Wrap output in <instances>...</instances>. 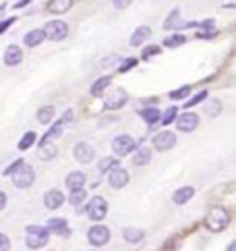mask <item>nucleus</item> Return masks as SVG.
I'll return each mask as SVG.
<instances>
[{
  "instance_id": "obj_21",
  "label": "nucleus",
  "mask_w": 236,
  "mask_h": 251,
  "mask_svg": "<svg viewBox=\"0 0 236 251\" xmlns=\"http://www.w3.org/2000/svg\"><path fill=\"white\" fill-rule=\"evenodd\" d=\"M149 35H151L149 27H145V25H143V27H137V29H135V33L131 35V44H133V46H141V44L147 40Z\"/></svg>"
},
{
  "instance_id": "obj_29",
  "label": "nucleus",
  "mask_w": 236,
  "mask_h": 251,
  "mask_svg": "<svg viewBox=\"0 0 236 251\" xmlns=\"http://www.w3.org/2000/svg\"><path fill=\"white\" fill-rule=\"evenodd\" d=\"M118 166V160L116 158H104L102 162H99V173H110Z\"/></svg>"
},
{
  "instance_id": "obj_37",
  "label": "nucleus",
  "mask_w": 236,
  "mask_h": 251,
  "mask_svg": "<svg viewBox=\"0 0 236 251\" xmlns=\"http://www.w3.org/2000/svg\"><path fill=\"white\" fill-rule=\"evenodd\" d=\"M8 249H11V239L4 232H0V251H8Z\"/></svg>"
},
{
  "instance_id": "obj_1",
  "label": "nucleus",
  "mask_w": 236,
  "mask_h": 251,
  "mask_svg": "<svg viewBox=\"0 0 236 251\" xmlns=\"http://www.w3.org/2000/svg\"><path fill=\"white\" fill-rule=\"evenodd\" d=\"M228 222H230V216H228V212H226L224 208H212L210 214H207V218H205V224H207V228L213 230V232H220L224 230L226 226H228Z\"/></svg>"
},
{
  "instance_id": "obj_6",
  "label": "nucleus",
  "mask_w": 236,
  "mask_h": 251,
  "mask_svg": "<svg viewBox=\"0 0 236 251\" xmlns=\"http://www.w3.org/2000/svg\"><path fill=\"white\" fill-rule=\"evenodd\" d=\"M46 38L52 40V42H60V40H65L67 35H69V25L65 21H50L46 23Z\"/></svg>"
},
{
  "instance_id": "obj_19",
  "label": "nucleus",
  "mask_w": 236,
  "mask_h": 251,
  "mask_svg": "<svg viewBox=\"0 0 236 251\" xmlns=\"http://www.w3.org/2000/svg\"><path fill=\"white\" fill-rule=\"evenodd\" d=\"M56 146H54L52 141H46V139H42L40 143V158L42 160H52L54 156H56Z\"/></svg>"
},
{
  "instance_id": "obj_44",
  "label": "nucleus",
  "mask_w": 236,
  "mask_h": 251,
  "mask_svg": "<svg viewBox=\"0 0 236 251\" xmlns=\"http://www.w3.org/2000/svg\"><path fill=\"white\" fill-rule=\"evenodd\" d=\"M118 62V56H110V58H106L104 60V67H110V65H116Z\"/></svg>"
},
{
  "instance_id": "obj_32",
  "label": "nucleus",
  "mask_w": 236,
  "mask_h": 251,
  "mask_svg": "<svg viewBox=\"0 0 236 251\" xmlns=\"http://www.w3.org/2000/svg\"><path fill=\"white\" fill-rule=\"evenodd\" d=\"M205 98H207V92H199L197 96H193V98H190V100H187V104H185V108H193V106H195V104H199V102H203V100H205Z\"/></svg>"
},
{
  "instance_id": "obj_28",
  "label": "nucleus",
  "mask_w": 236,
  "mask_h": 251,
  "mask_svg": "<svg viewBox=\"0 0 236 251\" xmlns=\"http://www.w3.org/2000/svg\"><path fill=\"white\" fill-rule=\"evenodd\" d=\"M35 137H38V135H35V133L33 131H29V133H25V135H23V139L19 141V150H29L31 146H33V143H35Z\"/></svg>"
},
{
  "instance_id": "obj_34",
  "label": "nucleus",
  "mask_w": 236,
  "mask_h": 251,
  "mask_svg": "<svg viewBox=\"0 0 236 251\" xmlns=\"http://www.w3.org/2000/svg\"><path fill=\"white\" fill-rule=\"evenodd\" d=\"M81 201H85V189H77L71 193V203L72 205H79Z\"/></svg>"
},
{
  "instance_id": "obj_40",
  "label": "nucleus",
  "mask_w": 236,
  "mask_h": 251,
  "mask_svg": "<svg viewBox=\"0 0 236 251\" xmlns=\"http://www.w3.org/2000/svg\"><path fill=\"white\" fill-rule=\"evenodd\" d=\"M158 52H160V46H149L143 50V58H151L153 54H158Z\"/></svg>"
},
{
  "instance_id": "obj_27",
  "label": "nucleus",
  "mask_w": 236,
  "mask_h": 251,
  "mask_svg": "<svg viewBox=\"0 0 236 251\" xmlns=\"http://www.w3.org/2000/svg\"><path fill=\"white\" fill-rule=\"evenodd\" d=\"M178 25H180V11H178V8H174V11L168 15V19L164 23V29H176Z\"/></svg>"
},
{
  "instance_id": "obj_12",
  "label": "nucleus",
  "mask_w": 236,
  "mask_h": 251,
  "mask_svg": "<svg viewBox=\"0 0 236 251\" xmlns=\"http://www.w3.org/2000/svg\"><path fill=\"white\" fill-rule=\"evenodd\" d=\"M44 203H46L48 210H58L62 203H65V195H62L60 189H50L46 195H44Z\"/></svg>"
},
{
  "instance_id": "obj_18",
  "label": "nucleus",
  "mask_w": 236,
  "mask_h": 251,
  "mask_svg": "<svg viewBox=\"0 0 236 251\" xmlns=\"http://www.w3.org/2000/svg\"><path fill=\"white\" fill-rule=\"evenodd\" d=\"M71 6H72V0H50L48 2V13L62 15V13H67Z\"/></svg>"
},
{
  "instance_id": "obj_36",
  "label": "nucleus",
  "mask_w": 236,
  "mask_h": 251,
  "mask_svg": "<svg viewBox=\"0 0 236 251\" xmlns=\"http://www.w3.org/2000/svg\"><path fill=\"white\" fill-rule=\"evenodd\" d=\"M220 110H222V106H220V102H217V100H213V102H210V104H205V112L210 114V116H215Z\"/></svg>"
},
{
  "instance_id": "obj_42",
  "label": "nucleus",
  "mask_w": 236,
  "mask_h": 251,
  "mask_svg": "<svg viewBox=\"0 0 236 251\" xmlns=\"http://www.w3.org/2000/svg\"><path fill=\"white\" fill-rule=\"evenodd\" d=\"M71 121H72V110H67L65 114H62L60 123H62V125H67V123H71Z\"/></svg>"
},
{
  "instance_id": "obj_11",
  "label": "nucleus",
  "mask_w": 236,
  "mask_h": 251,
  "mask_svg": "<svg viewBox=\"0 0 236 251\" xmlns=\"http://www.w3.org/2000/svg\"><path fill=\"white\" fill-rule=\"evenodd\" d=\"M174 146H176V137H174V133H170V131H162L153 137V148L160 150V151H168Z\"/></svg>"
},
{
  "instance_id": "obj_46",
  "label": "nucleus",
  "mask_w": 236,
  "mask_h": 251,
  "mask_svg": "<svg viewBox=\"0 0 236 251\" xmlns=\"http://www.w3.org/2000/svg\"><path fill=\"white\" fill-rule=\"evenodd\" d=\"M29 2H31V0H19V2H17L15 6H17V8H23V6H27Z\"/></svg>"
},
{
  "instance_id": "obj_41",
  "label": "nucleus",
  "mask_w": 236,
  "mask_h": 251,
  "mask_svg": "<svg viewBox=\"0 0 236 251\" xmlns=\"http://www.w3.org/2000/svg\"><path fill=\"white\" fill-rule=\"evenodd\" d=\"M133 2V0H112V4H114V8H118V11H120V8H126Z\"/></svg>"
},
{
  "instance_id": "obj_14",
  "label": "nucleus",
  "mask_w": 236,
  "mask_h": 251,
  "mask_svg": "<svg viewBox=\"0 0 236 251\" xmlns=\"http://www.w3.org/2000/svg\"><path fill=\"white\" fill-rule=\"evenodd\" d=\"M21 60H23V52H21L19 46H8L6 48V52H4V65L17 67Z\"/></svg>"
},
{
  "instance_id": "obj_30",
  "label": "nucleus",
  "mask_w": 236,
  "mask_h": 251,
  "mask_svg": "<svg viewBox=\"0 0 236 251\" xmlns=\"http://www.w3.org/2000/svg\"><path fill=\"white\" fill-rule=\"evenodd\" d=\"M180 44H185V35H180V33L170 35V38L164 40V46H168V48H176V46H180Z\"/></svg>"
},
{
  "instance_id": "obj_31",
  "label": "nucleus",
  "mask_w": 236,
  "mask_h": 251,
  "mask_svg": "<svg viewBox=\"0 0 236 251\" xmlns=\"http://www.w3.org/2000/svg\"><path fill=\"white\" fill-rule=\"evenodd\" d=\"M60 135H62V123H56V125H54V127L46 133V137H44V139L52 141V139H56V137H60Z\"/></svg>"
},
{
  "instance_id": "obj_2",
  "label": "nucleus",
  "mask_w": 236,
  "mask_h": 251,
  "mask_svg": "<svg viewBox=\"0 0 236 251\" xmlns=\"http://www.w3.org/2000/svg\"><path fill=\"white\" fill-rule=\"evenodd\" d=\"M13 176V183L15 187H19V189H27V187H31L33 181H35V173H33V168L29 164H21L19 170H15V173L11 175Z\"/></svg>"
},
{
  "instance_id": "obj_24",
  "label": "nucleus",
  "mask_w": 236,
  "mask_h": 251,
  "mask_svg": "<svg viewBox=\"0 0 236 251\" xmlns=\"http://www.w3.org/2000/svg\"><path fill=\"white\" fill-rule=\"evenodd\" d=\"M149 160H151V150L149 148H139L137 154L133 156V162L137 164V166H145Z\"/></svg>"
},
{
  "instance_id": "obj_45",
  "label": "nucleus",
  "mask_w": 236,
  "mask_h": 251,
  "mask_svg": "<svg viewBox=\"0 0 236 251\" xmlns=\"http://www.w3.org/2000/svg\"><path fill=\"white\" fill-rule=\"evenodd\" d=\"M4 205H6V195H4L2 191H0V212L4 210Z\"/></svg>"
},
{
  "instance_id": "obj_20",
  "label": "nucleus",
  "mask_w": 236,
  "mask_h": 251,
  "mask_svg": "<svg viewBox=\"0 0 236 251\" xmlns=\"http://www.w3.org/2000/svg\"><path fill=\"white\" fill-rule=\"evenodd\" d=\"M48 239H50V235H27L25 243L29 249H40V247H44L48 243Z\"/></svg>"
},
{
  "instance_id": "obj_26",
  "label": "nucleus",
  "mask_w": 236,
  "mask_h": 251,
  "mask_svg": "<svg viewBox=\"0 0 236 251\" xmlns=\"http://www.w3.org/2000/svg\"><path fill=\"white\" fill-rule=\"evenodd\" d=\"M54 106H44V108H40L38 110V123H42V125H50L52 123V119H54Z\"/></svg>"
},
{
  "instance_id": "obj_35",
  "label": "nucleus",
  "mask_w": 236,
  "mask_h": 251,
  "mask_svg": "<svg viewBox=\"0 0 236 251\" xmlns=\"http://www.w3.org/2000/svg\"><path fill=\"white\" fill-rule=\"evenodd\" d=\"M189 92H190V87H189V85H185V87L176 89V92H172V94H170V98H172V100H183V98H187V96H189Z\"/></svg>"
},
{
  "instance_id": "obj_5",
  "label": "nucleus",
  "mask_w": 236,
  "mask_h": 251,
  "mask_svg": "<svg viewBox=\"0 0 236 251\" xmlns=\"http://www.w3.org/2000/svg\"><path fill=\"white\" fill-rule=\"evenodd\" d=\"M126 100H129V94H126V89L124 87H114L110 94L106 96V108L108 110H118V108H122V106L126 104Z\"/></svg>"
},
{
  "instance_id": "obj_25",
  "label": "nucleus",
  "mask_w": 236,
  "mask_h": 251,
  "mask_svg": "<svg viewBox=\"0 0 236 251\" xmlns=\"http://www.w3.org/2000/svg\"><path fill=\"white\" fill-rule=\"evenodd\" d=\"M141 116H143V121L147 123V125H156L162 121V114L158 108H143L141 110Z\"/></svg>"
},
{
  "instance_id": "obj_43",
  "label": "nucleus",
  "mask_w": 236,
  "mask_h": 251,
  "mask_svg": "<svg viewBox=\"0 0 236 251\" xmlns=\"http://www.w3.org/2000/svg\"><path fill=\"white\" fill-rule=\"evenodd\" d=\"M13 23H15V19H4L2 23H0V33H2V31L8 27V25H13Z\"/></svg>"
},
{
  "instance_id": "obj_8",
  "label": "nucleus",
  "mask_w": 236,
  "mask_h": 251,
  "mask_svg": "<svg viewBox=\"0 0 236 251\" xmlns=\"http://www.w3.org/2000/svg\"><path fill=\"white\" fill-rule=\"evenodd\" d=\"M129 170H124L122 166H116L114 170H110L108 173V183H110V187H114V189H122V187L129 185Z\"/></svg>"
},
{
  "instance_id": "obj_33",
  "label": "nucleus",
  "mask_w": 236,
  "mask_h": 251,
  "mask_svg": "<svg viewBox=\"0 0 236 251\" xmlns=\"http://www.w3.org/2000/svg\"><path fill=\"white\" fill-rule=\"evenodd\" d=\"M176 121V108L172 106V108H168L164 112V116H162V125H170V123H174Z\"/></svg>"
},
{
  "instance_id": "obj_13",
  "label": "nucleus",
  "mask_w": 236,
  "mask_h": 251,
  "mask_svg": "<svg viewBox=\"0 0 236 251\" xmlns=\"http://www.w3.org/2000/svg\"><path fill=\"white\" fill-rule=\"evenodd\" d=\"M48 228L50 232H54V235H62V237H69L71 235V228L65 218H50L48 220Z\"/></svg>"
},
{
  "instance_id": "obj_7",
  "label": "nucleus",
  "mask_w": 236,
  "mask_h": 251,
  "mask_svg": "<svg viewBox=\"0 0 236 251\" xmlns=\"http://www.w3.org/2000/svg\"><path fill=\"white\" fill-rule=\"evenodd\" d=\"M87 237H89V243L92 245L102 247L110 241V230H108V226H104V224H94V226L89 228Z\"/></svg>"
},
{
  "instance_id": "obj_17",
  "label": "nucleus",
  "mask_w": 236,
  "mask_h": 251,
  "mask_svg": "<svg viewBox=\"0 0 236 251\" xmlns=\"http://www.w3.org/2000/svg\"><path fill=\"white\" fill-rule=\"evenodd\" d=\"M83 185H85V175L83 173H71L67 176V187L71 191H77V189H83Z\"/></svg>"
},
{
  "instance_id": "obj_15",
  "label": "nucleus",
  "mask_w": 236,
  "mask_h": 251,
  "mask_svg": "<svg viewBox=\"0 0 236 251\" xmlns=\"http://www.w3.org/2000/svg\"><path fill=\"white\" fill-rule=\"evenodd\" d=\"M46 40V31L44 29H33V31H29L23 38V42H25V46L27 48H35V46H40V44Z\"/></svg>"
},
{
  "instance_id": "obj_9",
  "label": "nucleus",
  "mask_w": 236,
  "mask_h": 251,
  "mask_svg": "<svg viewBox=\"0 0 236 251\" xmlns=\"http://www.w3.org/2000/svg\"><path fill=\"white\" fill-rule=\"evenodd\" d=\"M72 154H75L77 162L89 164V162H94V158H95V150H94V146H89V143H77Z\"/></svg>"
},
{
  "instance_id": "obj_16",
  "label": "nucleus",
  "mask_w": 236,
  "mask_h": 251,
  "mask_svg": "<svg viewBox=\"0 0 236 251\" xmlns=\"http://www.w3.org/2000/svg\"><path fill=\"white\" fill-rule=\"evenodd\" d=\"M193 195H195L193 187H189V185H187V187H178V189L174 191V195H172V201L178 203V205H183V203H187Z\"/></svg>"
},
{
  "instance_id": "obj_22",
  "label": "nucleus",
  "mask_w": 236,
  "mask_h": 251,
  "mask_svg": "<svg viewBox=\"0 0 236 251\" xmlns=\"http://www.w3.org/2000/svg\"><path fill=\"white\" fill-rule=\"evenodd\" d=\"M122 237L126 243H139V241L145 237V232L141 228H124L122 230Z\"/></svg>"
},
{
  "instance_id": "obj_47",
  "label": "nucleus",
  "mask_w": 236,
  "mask_h": 251,
  "mask_svg": "<svg viewBox=\"0 0 236 251\" xmlns=\"http://www.w3.org/2000/svg\"><path fill=\"white\" fill-rule=\"evenodd\" d=\"M228 251H236V241H234V243H230V247H228Z\"/></svg>"
},
{
  "instance_id": "obj_3",
  "label": "nucleus",
  "mask_w": 236,
  "mask_h": 251,
  "mask_svg": "<svg viewBox=\"0 0 236 251\" xmlns=\"http://www.w3.org/2000/svg\"><path fill=\"white\" fill-rule=\"evenodd\" d=\"M85 212H87V216L92 218L94 222H97V220H104L106 212H108V203H106L104 197L95 195V197H92V200H89V203L85 205Z\"/></svg>"
},
{
  "instance_id": "obj_38",
  "label": "nucleus",
  "mask_w": 236,
  "mask_h": 251,
  "mask_svg": "<svg viewBox=\"0 0 236 251\" xmlns=\"http://www.w3.org/2000/svg\"><path fill=\"white\" fill-rule=\"evenodd\" d=\"M135 65H137V60H135V58H129V60H124L122 65L118 67V71H120V73H126V71H129V69H133Z\"/></svg>"
},
{
  "instance_id": "obj_23",
  "label": "nucleus",
  "mask_w": 236,
  "mask_h": 251,
  "mask_svg": "<svg viewBox=\"0 0 236 251\" xmlns=\"http://www.w3.org/2000/svg\"><path fill=\"white\" fill-rule=\"evenodd\" d=\"M110 85H112V77H108V75L106 77H99L97 81L92 85V96H102L104 89L110 87Z\"/></svg>"
},
{
  "instance_id": "obj_39",
  "label": "nucleus",
  "mask_w": 236,
  "mask_h": 251,
  "mask_svg": "<svg viewBox=\"0 0 236 251\" xmlns=\"http://www.w3.org/2000/svg\"><path fill=\"white\" fill-rule=\"evenodd\" d=\"M21 164H23V160H17V162H13L11 166H6V170H4V175H6V176H11V175L15 173V170H19V166H21Z\"/></svg>"
},
{
  "instance_id": "obj_10",
  "label": "nucleus",
  "mask_w": 236,
  "mask_h": 251,
  "mask_svg": "<svg viewBox=\"0 0 236 251\" xmlns=\"http://www.w3.org/2000/svg\"><path fill=\"white\" fill-rule=\"evenodd\" d=\"M176 127L178 131H183V133H189V131H195L199 127V116L195 112H185V114H180L178 119H176Z\"/></svg>"
},
{
  "instance_id": "obj_4",
  "label": "nucleus",
  "mask_w": 236,
  "mask_h": 251,
  "mask_svg": "<svg viewBox=\"0 0 236 251\" xmlns=\"http://www.w3.org/2000/svg\"><path fill=\"white\" fill-rule=\"evenodd\" d=\"M135 148H137V141H135L131 135H118V137H114V141H112L114 154H116V156H120V158L133 154Z\"/></svg>"
}]
</instances>
